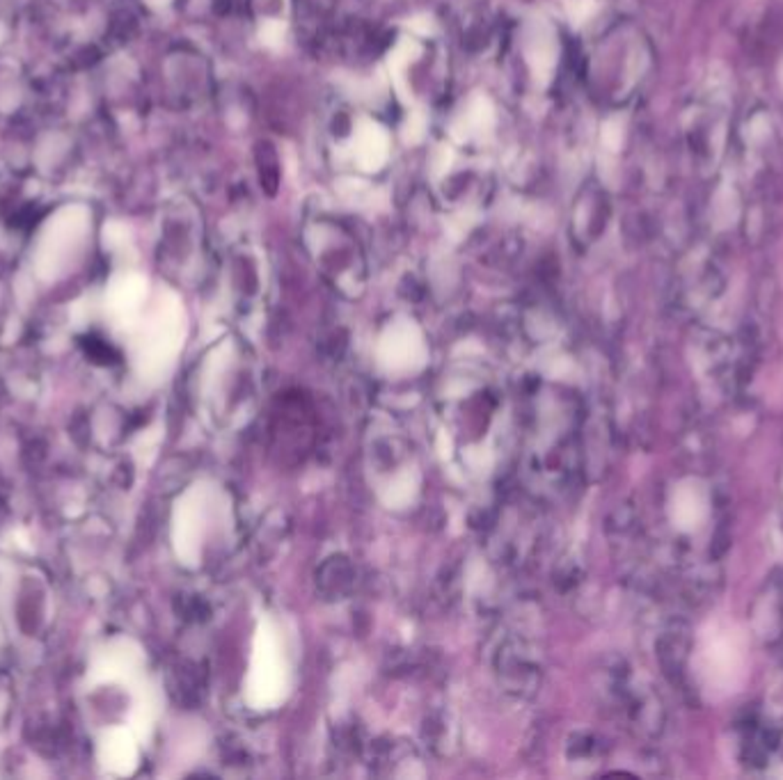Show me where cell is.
I'll return each mask as SVG.
<instances>
[{"mask_svg":"<svg viewBox=\"0 0 783 780\" xmlns=\"http://www.w3.org/2000/svg\"><path fill=\"white\" fill-rule=\"evenodd\" d=\"M17 10V0H0V21H10Z\"/></svg>","mask_w":783,"mask_h":780,"instance_id":"1","label":"cell"}]
</instances>
